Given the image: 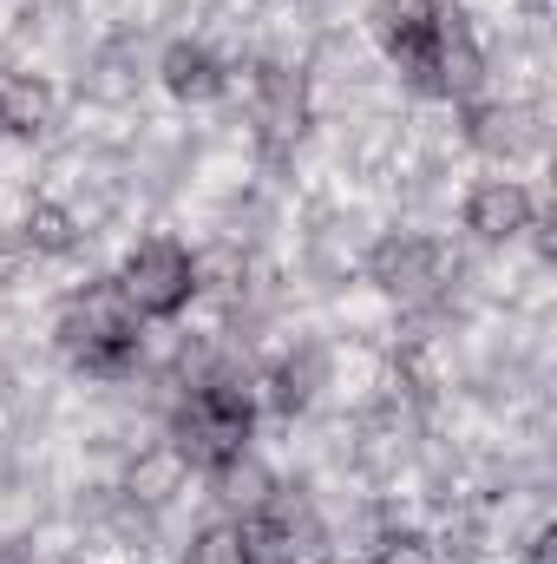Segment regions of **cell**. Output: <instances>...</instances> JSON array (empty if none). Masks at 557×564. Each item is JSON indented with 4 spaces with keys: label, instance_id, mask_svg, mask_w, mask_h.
<instances>
[{
    "label": "cell",
    "instance_id": "obj_10",
    "mask_svg": "<svg viewBox=\"0 0 557 564\" xmlns=\"http://www.w3.org/2000/svg\"><path fill=\"white\" fill-rule=\"evenodd\" d=\"M210 486H217V499H223L230 519H250V512H263V506L276 499V473L263 466L256 446H243L237 459H223V466L210 473Z\"/></svg>",
    "mask_w": 557,
    "mask_h": 564
},
{
    "label": "cell",
    "instance_id": "obj_12",
    "mask_svg": "<svg viewBox=\"0 0 557 564\" xmlns=\"http://www.w3.org/2000/svg\"><path fill=\"white\" fill-rule=\"evenodd\" d=\"M46 126H53V86L33 79V73H7V79H0V132L33 139V132H46Z\"/></svg>",
    "mask_w": 557,
    "mask_h": 564
},
{
    "label": "cell",
    "instance_id": "obj_1",
    "mask_svg": "<svg viewBox=\"0 0 557 564\" xmlns=\"http://www.w3.org/2000/svg\"><path fill=\"white\" fill-rule=\"evenodd\" d=\"M53 341H59V355H66L79 375H92V381H125L144 355V322H139V308L119 295V282H86V289H73V295L59 302Z\"/></svg>",
    "mask_w": 557,
    "mask_h": 564
},
{
    "label": "cell",
    "instance_id": "obj_9",
    "mask_svg": "<svg viewBox=\"0 0 557 564\" xmlns=\"http://www.w3.org/2000/svg\"><path fill=\"white\" fill-rule=\"evenodd\" d=\"M256 126H263L270 144L302 139V126H308V86H302V73L256 66Z\"/></svg>",
    "mask_w": 557,
    "mask_h": 564
},
{
    "label": "cell",
    "instance_id": "obj_6",
    "mask_svg": "<svg viewBox=\"0 0 557 564\" xmlns=\"http://www.w3.org/2000/svg\"><path fill=\"white\" fill-rule=\"evenodd\" d=\"M433 13H439V0H374L368 7V26H374L381 53L419 93H426V66H433Z\"/></svg>",
    "mask_w": 557,
    "mask_h": 564
},
{
    "label": "cell",
    "instance_id": "obj_5",
    "mask_svg": "<svg viewBox=\"0 0 557 564\" xmlns=\"http://www.w3.org/2000/svg\"><path fill=\"white\" fill-rule=\"evenodd\" d=\"M426 93L459 99V106H472V99L485 93V46H479V33H472V20H466L459 0H439V13H433V66H426Z\"/></svg>",
    "mask_w": 557,
    "mask_h": 564
},
{
    "label": "cell",
    "instance_id": "obj_3",
    "mask_svg": "<svg viewBox=\"0 0 557 564\" xmlns=\"http://www.w3.org/2000/svg\"><path fill=\"white\" fill-rule=\"evenodd\" d=\"M119 295L139 308V322H177L197 302V257L177 237H144L119 263Z\"/></svg>",
    "mask_w": 557,
    "mask_h": 564
},
{
    "label": "cell",
    "instance_id": "obj_14",
    "mask_svg": "<svg viewBox=\"0 0 557 564\" xmlns=\"http://www.w3.org/2000/svg\"><path fill=\"white\" fill-rule=\"evenodd\" d=\"M26 243L46 250V257H66V250L79 243V217H73L66 204H53V197H33V210H26Z\"/></svg>",
    "mask_w": 557,
    "mask_h": 564
},
{
    "label": "cell",
    "instance_id": "obj_11",
    "mask_svg": "<svg viewBox=\"0 0 557 564\" xmlns=\"http://www.w3.org/2000/svg\"><path fill=\"white\" fill-rule=\"evenodd\" d=\"M466 132H472V144H479V151L512 158V151L538 144V112H532V106H518V99H499V106H479Z\"/></svg>",
    "mask_w": 557,
    "mask_h": 564
},
{
    "label": "cell",
    "instance_id": "obj_4",
    "mask_svg": "<svg viewBox=\"0 0 557 564\" xmlns=\"http://www.w3.org/2000/svg\"><path fill=\"white\" fill-rule=\"evenodd\" d=\"M452 270H459V263L446 257V243H439V237H419V230H394V237H381V243L368 250V282H374L387 302H401V308H419V302L446 295Z\"/></svg>",
    "mask_w": 557,
    "mask_h": 564
},
{
    "label": "cell",
    "instance_id": "obj_8",
    "mask_svg": "<svg viewBox=\"0 0 557 564\" xmlns=\"http://www.w3.org/2000/svg\"><path fill=\"white\" fill-rule=\"evenodd\" d=\"M157 79H164L171 99H184V106H210V99H223L230 66H223L204 40H171V46L157 53Z\"/></svg>",
    "mask_w": 557,
    "mask_h": 564
},
{
    "label": "cell",
    "instance_id": "obj_13",
    "mask_svg": "<svg viewBox=\"0 0 557 564\" xmlns=\"http://www.w3.org/2000/svg\"><path fill=\"white\" fill-rule=\"evenodd\" d=\"M321 388H328V348H315V341L295 348L276 375H270V401H276V414H302Z\"/></svg>",
    "mask_w": 557,
    "mask_h": 564
},
{
    "label": "cell",
    "instance_id": "obj_17",
    "mask_svg": "<svg viewBox=\"0 0 557 564\" xmlns=\"http://www.w3.org/2000/svg\"><path fill=\"white\" fill-rule=\"evenodd\" d=\"M525 564H557V532L551 525H538V532L525 539Z\"/></svg>",
    "mask_w": 557,
    "mask_h": 564
},
{
    "label": "cell",
    "instance_id": "obj_7",
    "mask_svg": "<svg viewBox=\"0 0 557 564\" xmlns=\"http://www.w3.org/2000/svg\"><path fill=\"white\" fill-rule=\"evenodd\" d=\"M532 224H538V197H532L518 177H485V184H472V197H466V230H472L479 243H518Z\"/></svg>",
    "mask_w": 557,
    "mask_h": 564
},
{
    "label": "cell",
    "instance_id": "obj_16",
    "mask_svg": "<svg viewBox=\"0 0 557 564\" xmlns=\"http://www.w3.org/2000/svg\"><path fill=\"white\" fill-rule=\"evenodd\" d=\"M368 564H446V558H439V545L419 539V532H381L374 552H368Z\"/></svg>",
    "mask_w": 557,
    "mask_h": 564
},
{
    "label": "cell",
    "instance_id": "obj_15",
    "mask_svg": "<svg viewBox=\"0 0 557 564\" xmlns=\"http://www.w3.org/2000/svg\"><path fill=\"white\" fill-rule=\"evenodd\" d=\"M184 564H256V558H250L243 532L223 519V525H204V532L190 539V558H184Z\"/></svg>",
    "mask_w": 557,
    "mask_h": 564
},
{
    "label": "cell",
    "instance_id": "obj_2",
    "mask_svg": "<svg viewBox=\"0 0 557 564\" xmlns=\"http://www.w3.org/2000/svg\"><path fill=\"white\" fill-rule=\"evenodd\" d=\"M250 440H256V401L243 381H197L177 394V408L164 421V446L177 453L184 473H217Z\"/></svg>",
    "mask_w": 557,
    "mask_h": 564
}]
</instances>
